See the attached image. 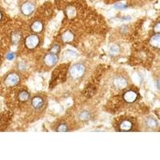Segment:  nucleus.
<instances>
[{
    "instance_id": "obj_1",
    "label": "nucleus",
    "mask_w": 160,
    "mask_h": 160,
    "mask_svg": "<svg viewBox=\"0 0 160 160\" xmlns=\"http://www.w3.org/2000/svg\"><path fill=\"white\" fill-rule=\"evenodd\" d=\"M86 67L82 63H76L73 65L69 71L70 76L73 79H79L85 75Z\"/></svg>"
},
{
    "instance_id": "obj_2",
    "label": "nucleus",
    "mask_w": 160,
    "mask_h": 160,
    "mask_svg": "<svg viewBox=\"0 0 160 160\" xmlns=\"http://www.w3.org/2000/svg\"><path fill=\"white\" fill-rule=\"evenodd\" d=\"M40 43V38L37 34H32V35H28L25 38V47L29 50H34L38 47Z\"/></svg>"
},
{
    "instance_id": "obj_3",
    "label": "nucleus",
    "mask_w": 160,
    "mask_h": 160,
    "mask_svg": "<svg viewBox=\"0 0 160 160\" xmlns=\"http://www.w3.org/2000/svg\"><path fill=\"white\" fill-rule=\"evenodd\" d=\"M20 81H21V78L18 73L12 72L7 75L4 79V83L8 88H13V87L18 85Z\"/></svg>"
},
{
    "instance_id": "obj_4",
    "label": "nucleus",
    "mask_w": 160,
    "mask_h": 160,
    "mask_svg": "<svg viewBox=\"0 0 160 160\" xmlns=\"http://www.w3.org/2000/svg\"><path fill=\"white\" fill-rule=\"evenodd\" d=\"M113 86L115 88L119 90H122L126 88L128 86V81L127 78L123 76H116L114 78L112 81Z\"/></svg>"
},
{
    "instance_id": "obj_5",
    "label": "nucleus",
    "mask_w": 160,
    "mask_h": 160,
    "mask_svg": "<svg viewBox=\"0 0 160 160\" xmlns=\"http://www.w3.org/2000/svg\"><path fill=\"white\" fill-rule=\"evenodd\" d=\"M138 93L133 90H129L123 93L122 95V99L125 101L127 103H133L138 99Z\"/></svg>"
},
{
    "instance_id": "obj_6",
    "label": "nucleus",
    "mask_w": 160,
    "mask_h": 160,
    "mask_svg": "<svg viewBox=\"0 0 160 160\" xmlns=\"http://www.w3.org/2000/svg\"><path fill=\"white\" fill-rule=\"evenodd\" d=\"M58 61V55L57 54H53V53L49 52L44 57V63L48 67H49V68L54 67L55 64H57Z\"/></svg>"
},
{
    "instance_id": "obj_7",
    "label": "nucleus",
    "mask_w": 160,
    "mask_h": 160,
    "mask_svg": "<svg viewBox=\"0 0 160 160\" xmlns=\"http://www.w3.org/2000/svg\"><path fill=\"white\" fill-rule=\"evenodd\" d=\"M35 11V5L30 2H26L21 6V12L25 16H30Z\"/></svg>"
},
{
    "instance_id": "obj_8",
    "label": "nucleus",
    "mask_w": 160,
    "mask_h": 160,
    "mask_svg": "<svg viewBox=\"0 0 160 160\" xmlns=\"http://www.w3.org/2000/svg\"><path fill=\"white\" fill-rule=\"evenodd\" d=\"M149 44L154 49L160 50V33H155L150 38Z\"/></svg>"
},
{
    "instance_id": "obj_9",
    "label": "nucleus",
    "mask_w": 160,
    "mask_h": 160,
    "mask_svg": "<svg viewBox=\"0 0 160 160\" xmlns=\"http://www.w3.org/2000/svg\"><path fill=\"white\" fill-rule=\"evenodd\" d=\"M44 99L42 96L37 95L35 96L31 99V106L32 108L35 110H40L42 109V107L44 106Z\"/></svg>"
},
{
    "instance_id": "obj_10",
    "label": "nucleus",
    "mask_w": 160,
    "mask_h": 160,
    "mask_svg": "<svg viewBox=\"0 0 160 160\" xmlns=\"http://www.w3.org/2000/svg\"><path fill=\"white\" fill-rule=\"evenodd\" d=\"M43 23H42L41 20H35V21H34L31 23V27H30L31 31L35 33V34H39V33H41L43 31Z\"/></svg>"
},
{
    "instance_id": "obj_11",
    "label": "nucleus",
    "mask_w": 160,
    "mask_h": 160,
    "mask_svg": "<svg viewBox=\"0 0 160 160\" xmlns=\"http://www.w3.org/2000/svg\"><path fill=\"white\" fill-rule=\"evenodd\" d=\"M133 122L130 119H123L120 122L118 129L122 131H130L133 128Z\"/></svg>"
},
{
    "instance_id": "obj_12",
    "label": "nucleus",
    "mask_w": 160,
    "mask_h": 160,
    "mask_svg": "<svg viewBox=\"0 0 160 160\" xmlns=\"http://www.w3.org/2000/svg\"><path fill=\"white\" fill-rule=\"evenodd\" d=\"M17 98H18V101H20V102H28V100L30 99V94L27 91H20L18 93Z\"/></svg>"
},
{
    "instance_id": "obj_13",
    "label": "nucleus",
    "mask_w": 160,
    "mask_h": 160,
    "mask_svg": "<svg viewBox=\"0 0 160 160\" xmlns=\"http://www.w3.org/2000/svg\"><path fill=\"white\" fill-rule=\"evenodd\" d=\"M78 118L82 122H87L91 118V113L88 111H82L78 114Z\"/></svg>"
},
{
    "instance_id": "obj_14",
    "label": "nucleus",
    "mask_w": 160,
    "mask_h": 160,
    "mask_svg": "<svg viewBox=\"0 0 160 160\" xmlns=\"http://www.w3.org/2000/svg\"><path fill=\"white\" fill-rule=\"evenodd\" d=\"M74 39V35L71 31H66L62 35V40L63 42H71Z\"/></svg>"
},
{
    "instance_id": "obj_15",
    "label": "nucleus",
    "mask_w": 160,
    "mask_h": 160,
    "mask_svg": "<svg viewBox=\"0 0 160 160\" xmlns=\"http://www.w3.org/2000/svg\"><path fill=\"white\" fill-rule=\"evenodd\" d=\"M146 125L149 128H155L156 127H158V122L155 118H148L146 120Z\"/></svg>"
},
{
    "instance_id": "obj_16",
    "label": "nucleus",
    "mask_w": 160,
    "mask_h": 160,
    "mask_svg": "<svg viewBox=\"0 0 160 160\" xmlns=\"http://www.w3.org/2000/svg\"><path fill=\"white\" fill-rule=\"evenodd\" d=\"M56 131L58 132H67V131H69V127L65 122H62L59 125H58V127L56 128Z\"/></svg>"
},
{
    "instance_id": "obj_17",
    "label": "nucleus",
    "mask_w": 160,
    "mask_h": 160,
    "mask_svg": "<svg viewBox=\"0 0 160 160\" xmlns=\"http://www.w3.org/2000/svg\"><path fill=\"white\" fill-rule=\"evenodd\" d=\"M120 51V48L118 45H113L110 49V54L111 55H118Z\"/></svg>"
},
{
    "instance_id": "obj_18",
    "label": "nucleus",
    "mask_w": 160,
    "mask_h": 160,
    "mask_svg": "<svg viewBox=\"0 0 160 160\" xmlns=\"http://www.w3.org/2000/svg\"><path fill=\"white\" fill-rule=\"evenodd\" d=\"M60 51V47L57 44H55V45H53L51 47V48L50 49V52L53 53V54H57L58 55V53Z\"/></svg>"
},
{
    "instance_id": "obj_19",
    "label": "nucleus",
    "mask_w": 160,
    "mask_h": 160,
    "mask_svg": "<svg viewBox=\"0 0 160 160\" xmlns=\"http://www.w3.org/2000/svg\"><path fill=\"white\" fill-rule=\"evenodd\" d=\"M154 33H160V22H157L153 28Z\"/></svg>"
},
{
    "instance_id": "obj_20",
    "label": "nucleus",
    "mask_w": 160,
    "mask_h": 160,
    "mask_svg": "<svg viewBox=\"0 0 160 160\" xmlns=\"http://www.w3.org/2000/svg\"><path fill=\"white\" fill-rule=\"evenodd\" d=\"M3 13L2 11H0V23L2 22V20H3Z\"/></svg>"
},
{
    "instance_id": "obj_21",
    "label": "nucleus",
    "mask_w": 160,
    "mask_h": 160,
    "mask_svg": "<svg viewBox=\"0 0 160 160\" xmlns=\"http://www.w3.org/2000/svg\"><path fill=\"white\" fill-rule=\"evenodd\" d=\"M157 87L160 89V79H158V81H157Z\"/></svg>"
}]
</instances>
